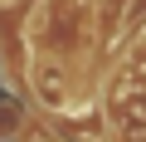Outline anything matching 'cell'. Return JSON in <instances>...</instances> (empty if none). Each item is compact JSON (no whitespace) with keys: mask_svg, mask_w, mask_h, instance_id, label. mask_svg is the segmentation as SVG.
Instances as JSON below:
<instances>
[{"mask_svg":"<svg viewBox=\"0 0 146 142\" xmlns=\"http://www.w3.org/2000/svg\"><path fill=\"white\" fill-rule=\"evenodd\" d=\"M34 83H39V98L49 103V108H63V83H58V69H39V74H34Z\"/></svg>","mask_w":146,"mask_h":142,"instance_id":"obj_1","label":"cell"},{"mask_svg":"<svg viewBox=\"0 0 146 142\" xmlns=\"http://www.w3.org/2000/svg\"><path fill=\"white\" fill-rule=\"evenodd\" d=\"M15 127H20V122H15V108H10V103H0V137H10Z\"/></svg>","mask_w":146,"mask_h":142,"instance_id":"obj_2","label":"cell"},{"mask_svg":"<svg viewBox=\"0 0 146 142\" xmlns=\"http://www.w3.org/2000/svg\"><path fill=\"white\" fill-rule=\"evenodd\" d=\"M29 142H49V137H29Z\"/></svg>","mask_w":146,"mask_h":142,"instance_id":"obj_3","label":"cell"}]
</instances>
